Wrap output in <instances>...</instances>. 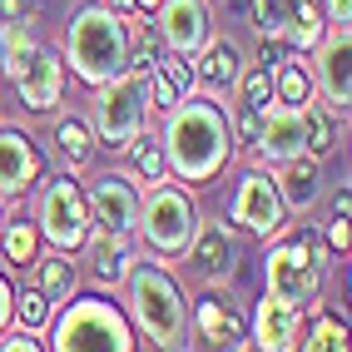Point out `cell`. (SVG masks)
<instances>
[{
	"label": "cell",
	"mask_w": 352,
	"mask_h": 352,
	"mask_svg": "<svg viewBox=\"0 0 352 352\" xmlns=\"http://www.w3.org/2000/svg\"><path fill=\"white\" fill-rule=\"evenodd\" d=\"M159 144L169 179L189 184V189H208L228 164H233V124L228 104L219 95H184L179 104L164 109L159 120Z\"/></svg>",
	"instance_id": "cell-1"
},
{
	"label": "cell",
	"mask_w": 352,
	"mask_h": 352,
	"mask_svg": "<svg viewBox=\"0 0 352 352\" xmlns=\"http://www.w3.org/2000/svg\"><path fill=\"white\" fill-rule=\"evenodd\" d=\"M124 293V318L134 327V338H144L149 347H189V293L174 278V268L164 258H144L129 268L120 283Z\"/></svg>",
	"instance_id": "cell-2"
},
{
	"label": "cell",
	"mask_w": 352,
	"mask_h": 352,
	"mask_svg": "<svg viewBox=\"0 0 352 352\" xmlns=\"http://www.w3.org/2000/svg\"><path fill=\"white\" fill-rule=\"evenodd\" d=\"M65 65L80 85H104L129 65V30L124 15H114L104 0H85L65 25Z\"/></svg>",
	"instance_id": "cell-3"
},
{
	"label": "cell",
	"mask_w": 352,
	"mask_h": 352,
	"mask_svg": "<svg viewBox=\"0 0 352 352\" xmlns=\"http://www.w3.org/2000/svg\"><path fill=\"white\" fill-rule=\"evenodd\" d=\"M45 338H50L45 347L55 352H134L139 347L124 308L104 298H65L60 313H50Z\"/></svg>",
	"instance_id": "cell-4"
},
{
	"label": "cell",
	"mask_w": 352,
	"mask_h": 352,
	"mask_svg": "<svg viewBox=\"0 0 352 352\" xmlns=\"http://www.w3.org/2000/svg\"><path fill=\"white\" fill-rule=\"evenodd\" d=\"M199 199L189 184L179 179H164L154 184V189H139V223L134 233L144 239L149 258H164V263H174V258H184V248L194 243L199 233Z\"/></svg>",
	"instance_id": "cell-5"
},
{
	"label": "cell",
	"mask_w": 352,
	"mask_h": 352,
	"mask_svg": "<svg viewBox=\"0 0 352 352\" xmlns=\"http://www.w3.org/2000/svg\"><path fill=\"white\" fill-rule=\"evenodd\" d=\"M327 268H333V253L322 248V239H313V233H278V239H268V253H263V293L308 308L322 293Z\"/></svg>",
	"instance_id": "cell-6"
},
{
	"label": "cell",
	"mask_w": 352,
	"mask_h": 352,
	"mask_svg": "<svg viewBox=\"0 0 352 352\" xmlns=\"http://www.w3.org/2000/svg\"><path fill=\"white\" fill-rule=\"evenodd\" d=\"M149 75L144 69H120L114 80L95 85L89 95V129H95V144L104 154H120L129 139L149 124Z\"/></svg>",
	"instance_id": "cell-7"
},
{
	"label": "cell",
	"mask_w": 352,
	"mask_h": 352,
	"mask_svg": "<svg viewBox=\"0 0 352 352\" xmlns=\"http://www.w3.org/2000/svg\"><path fill=\"white\" fill-rule=\"evenodd\" d=\"M89 204H85V184L75 174H55V179H45L35 184V228H40V239L60 248V253H80L85 243V233H89Z\"/></svg>",
	"instance_id": "cell-8"
},
{
	"label": "cell",
	"mask_w": 352,
	"mask_h": 352,
	"mask_svg": "<svg viewBox=\"0 0 352 352\" xmlns=\"http://www.w3.org/2000/svg\"><path fill=\"white\" fill-rule=\"evenodd\" d=\"M293 214L283 208V199H278V184H273V169H263V164H248V169L239 174V184H233V199H228V223L253 233V239H278V233H288Z\"/></svg>",
	"instance_id": "cell-9"
},
{
	"label": "cell",
	"mask_w": 352,
	"mask_h": 352,
	"mask_svg": "<svg viewBox=\"0 0 352 352\" xmlns=\"http://www.w3.org/2000/svg\"><path fill=\"white\" fill-rule=\"evenodd\" d=\"M184 263L199 278L204 288H228L233 273L243 263V248H239V228L223 223V219H199L194 243L184 248Z\"/></svg>",
	"instance_id": "cell-10"
},
{
	"label": "cell",
	"mask_w": 352,
	"mask_h": 352,
	"mask_svg": "<svg viewBox=\"0 0 352 352\" xmlns=\"http://www.w3.org/2000/svg\"><path fill=\"white\" fill-rule=\"evenodd\" d=\"M313 89L327 109L347 120V109H352V25H327V35L313 45Z\"/></svg>",
	"instance_id": "cell-11"
},
{
	"label": "cell",
	"mask_w": 352,
	"mask_h": 352,
	"mask_svg": "<svg viewBox=\"0 0 352 352\" xmlns=\"http://www.w3.org/2000/svg\"><path fill=\"white\" fill-rule=\"evenodd\" d=\"M80 253H85L89 278H95L100 288H120L124 278H129V268L139 263V233H120V228L89 223Z\"/></svg>",
	"instance_id": "cell-12"
},
{
	"label": "cell",
	"mask_w": 352,
	"mask_h": 352,
	"mask_svg": "<svg viewBox=\"0 0 352 352\" xmlns=\"http://www.w3.org/2000/svg\"><path fill=\"white\" fill-rule=\"evenodd\" d=\"M189 347H248V322L219 288L208 298H189Z\"/></svg>",
	"instance_id": "cell-13"
},
{
	"label": "cell",
	"mask_w": 352,
	"mask_h": 352,
	"mask_svg": "<svg viewBox=\"0 0 352 352\" xmlns=\"http://www.w3.org/2000/svg\"><path fill=\"white\" fill-rule=\"evenodd\" d=\"M10 85H15V100L30 114H55L65 104V55L50 50V45H40L30 55V65L20 69Z\"/></svg>",
	"instance_id": "cell-14"
},
{
	"label": "cell",
	"mask_w": 352,
	"mask_h": 352,
	"mask_svg": "<svg viewBox=\"0 0 352 352\" xmlns=\"http://www.w3.org/2000/svg\"><path fill=\"white\" fill-rule=\"evenodd\" d=\"M293 154H302V104L273 100V104H263V124H258V139H253L248 159L273 169V164H283Z\"/></svg>",
	"instance_id": "cell-15"
},
{
	"label": "cell",
	"mask_w": 352,
	"mask_h": 352,
	"mask_svg": "<svg viewBox=\"0 0 352 352\" xmlns=\"http://www.w3.org/2000/svg\"><path fill=\"white\" fill-rule=\"evenodd\" d=\"M154 25H159V35H164L169 50L199 55L204 40L214 35V10H208V0H159Z\"/></svg>",
	"instance_id": "cell-16"
},
{
	"label": "cell",
	"mask_w": 352,
	"mask_h": 352,
	"mask_svg": "<svg viewBox=\"0 0 352 352\" xmlns=\"http://www.w3.org/2000/svg\"><path fill=\"white\" fill-rule=\"evenodd\" d=\"M45 179V159L35 139L15 124H0V199H20Z\"/></svg>",
	"instance_id": "cell-17"
},
{
	"label": "cell",
	"mask_w": 352,
	"mask_h": 352,
	"mask_svg": "<svg viewBox=\"0 0 352 352\" xmlns=\"http://www.w3.org/2000/svg\"><path fill=\"white\" fill-rule=\"evenodd\" d=\"M85 204H89V219L104 223V228H120V233H134L139 223V189L124 179V174H100L85 184Z\"/></svg>",
	"instance_id": "cell-18"
},
{
	"label": "cell",
	"mask_w": 352,
	"mask_h": 352,
	"mask_svg": "<svg viewBox=\"0 0 352 352\" xmlns=\"http://www.w3.org/2000/svg\"><path fill=\"white\" fill-rule=\"evenodd\" d=\"M298 327H302V308L298 302H283L263 293L253 308V322H248V347H263V352H288L298 347Z\"/></svg>",
	"instance_id": "cell-19"
},
{
	"label": "cell",
	"mask_w": 352,
	"mask_h": 352,
	"mask_svg": "<svg viewBox=\"0 0 352 352\" xmlns=\"http://www.w3.org/2000/svg\"><path fill=\"white\" fill-rule=\"evenodd\" d=\"M273 184H278V199H283L288 214H313L322 204V159L313 154H293L283 164H273Z\"/></svg>",
	"instance_id": "cell-20"
},
{
	"label": "cell",
	"mask_w": 352,
	"mask_h": 352,
	"mask_svg": "<svg viewBox=\"0 0 352 352\" xmlns=\"http://www.w3.org/2000/svg\"><path fill=\"white\" fill-rule=\"evenodd\" d=\"M243 45L233 40V35H208L204 40V50L194 55V75H199V89L204 95H228L233 85H239L243 75Z\"/></svg>",
	"instance_id": "cell-21"
},
{
	"label": "cell",
	"mask_w": 352,
	"mask_h": 352,
	"mask_svg": "<svg viewBox=\"0 0 352 352\" xmlns=\"http://www.w3.org/2000/svg\"><path fill=\"white\" fill-rule=\"evenodd\" d=\"M199 89V75H194V55H179V50H164L149 69V104L154 109H169L179 104L184 95Z\"/></svg>",
	"instance_id": "cell-22"
},
{
	"label": "cell",
	"mask_w": 352,
	"mask_h": 352,
	"mask_svg": "<svg viewBox=\"0 0 352 352\" xmlns=\"http://www.w3.org/2000/svg\"><path fill=\"white\" fill-rule=\"evenodd\" d=\"M120 154H124V169H120V174L134 184V189H154V184L169 179V164H164V144H159V129H149V124H144V129H139Z\"/></svg>",
	"instance_id": "cell-23"
},
{
	"label": "cell",
	"mask_w": 352,
	"mask_h": 352,
	"mask_svg": "<svg viewBox=\"0 0 352 352\" xmlns=\"http://www.w3.org/2000/svg\"><path fill=\"white\" fill-rule=\"evenodd\" d=\"M50 144H55V154H60V164L69 174H85L89 164L100 159L95 129H89V120H80V114H60V120L50 124Z\"/></svg>",
	"instance_id": "cell-24"
},
{
	"label": "cell",
	"mask_w": 352,
	"mask_h": 352,
	"mask_svg": "<svg viewBox=\"0 0 352 352\" xmlns=\"http://www.w3.org/2000/svg\"><path fill=\"white\" fill-rule=\"evenodd\" d=\"M342 134H347V120L342 114H333L322 100H308L302 104V154L313 159H327L342 149Z\"/></svg>",
	"instance_id": "cell-25"
},
{
	"label": "cell",
	"mask_w": 352,
	"mask_h": 352,
	"mask_svg": "<svg viewBox=\"0 0 352 352\" xmlns=\"http://www.w3.org/2000/svg\"><path fill=\"white\" fill-rule=\"evenodd\" d=\"M327 35L322 0H283V45L298 55H313V45Z\"/></svg>",
	"instance_id": "cell-26"
},
{
	"label": "cell",
	"mask_w": 352,
	"mask_h": 352,
	"mask_svg": "<svg viewBox=\"0 0 352 352\" xmlns=\"http://www.w3.org/2000/svg\"><path fill=\"white\" fill-rule=\"evenodd\" d=\"M30 283L45 293V298H50L55 302V308H60V302L65 298H75V283H80V268H75V258H69V253H60V248H50V253H35L30 258Z\"/></svg>",
	"instance_id": "cell-27"
},
{
	"label": "cell",
	"mask_w": 352,
	"mask_h": 352,
	"mask_svg": "<svg viewBox=\"0 0 352 352\" xmlns=\"http://www.w3.org/2000/svg\"><path fill=\"white\" fill-rule=\"evenodd\" d=\"M40 50V35H35V20H0V75L15 80L20 69L30 65V55Z\"/></svg>",
	"instance_id": "cell-28"
},
{
	"label": "cell",
	"mask_w": 352,
	"mask_h": 352,
	"mask_svg": "<svg viewBox=\"0 0 352 352\" xmlns=\"http://www.w3.org/2000/svg\"><path fill=\"white\" fill-rule=\"evenodd\" d=\"M273 100H283V104H308V100H318V89H313V65L302 60L298 50H288L283 60L273 65Z\"/></svg>",
	"instance_id": "cell-29"
},
{
	"label": "cell",
	"mask_w": 352,
	"mask_h": 352,
	"mask_svg": "<svg viewBox=\"0 0 352 352\" xmlns=\"http://www.w3.org/2000/svg\"><path fill=\"white\" fill-rule=\"evenodd\" d=\"M302 352H342L347 347V318H333L322 302H308V327H298Z\"/></svg>",
	"instance_id": "cell-30"
},
{
	"label": "cell",
	"mask_w": 352,
	"mask_h": 352,
	"mask_svg": "<svg viewBox=\"0 0 352 352\" xmlns=\"http://www.w3.org/2000/svg\"><path fill=\"white\" fill-rule=\"evenodd\" d=\"M40 253V228L35 219H0V258L10 268H30V258Z\"/></svg>",
	"instance_id": "cell-31"
},
{
	"label": "cell",
	"mask_w": 352,
	"mask_h": 352,
	"mask_svg": "<svg viewBox=\"0 0 352 352\" xmlns=\"http://www.w3.org/2000/svg\"><path fill=\"white\" fill-rule=\"evenodd\" d=\"M50 313H55V302L45 298L35 283H25V293H15L10 322H15V327H25V333H40V338H45V327H50Z\"/></svg>",
	"instance_id": "cell-32"
},
{
	"label": "cell",
	"mask_w": 352,
	"mask_h": 352,
	"mask_svg": "<svg viewBox=\"0 0 352 352\" xmlns=\"http://www.w3.org/2000/svg\"><path fill=\"white\" fill-rule=\"evenodd\" d=\"M233 95H239V104H248V109L273 104V69H268V65H243V75H239V85H233Z\"/></svg>",
	"instance_id": "cell-33"
},
{
	"label": "cell",
	"mask_w": 352,
	"mask_h": 352,
	"mask_svg": "<svg viewBox=\"0 0 352 352\" xmlns=\"http://www.w3.org/2000/svg\"><path fill=\"white\" fill-rule=\"evenodd\" d=\"M228 124H233V149H253V139H258V124H263V109H248V104H239L233 100L228 104Z\"/></svg>",
	"instance_id": "cell-34"
},
{
	"label": "cell",
	"mask_w": 352,
	"mask_h": 352,
	"mask_svg": "<svg viewBox=\"0 0 352 352\" xmlns=\"http://www.w3.org/2000/svg\"><path fill=\"white\" fill-rule=\"evenodd\" d=\"M347 243H352V233H347V219L342 214H333L322 223V248L333 253V258H347Z\"/></svg>",
	"instance_id": "cell-35"
},
{
	"label": "cell",
	"mask_w": 352,
	"mask_h": 352,
	"mask_svg": "<svg viewBox=\"0 0 352 352\" xmlns=\"http://www.w3.org/2000/svg\"><path fill=\"white\" fill-rule=\"evenodd\" d=\"M327 25H352V0H322Z\"/></svg>",
	"instance_id": "cell-36"
},
{
	"label": "cell",
	"mask_w": 352,
	"mask_h": 352,
	"mask_svg": "<svg viewBox=\"0 0 352 352\" xmlns=\"http://www.w3.org/2000/svg\"><path fill=\"white\" fill-rule=\"evenodd\" d=\"M10 308H15V288H10V278L0 273V327H10Z\"/></svg>",
	"instance_id": "cell-37"
},
{
	"label": "cell",
	"mask_w": 352,
	"mask_h": 352,
	"mask_svg": "<svg viewBox=\"0 0 352 352\" xmlns=\"http://www.w3.org/2000/svg\"><path fill=\"white\" fill-rule=\"evenodd\" d=\"M25 6H30V0H0V20H25L30 15Z\"/></svg>",
	"instance_id": "cell-38"
},
{
	"label": "cell",
	"mask_w": 352,
	"mask_h": 352,
	"mask_svg": "<svg viewBox=\"0 0 352 352\" xmlns=\"http://www.w3.org/2000/svg\"><path fill=\"white\" fill-rule=\"evenodd\" d=\"M347 208H352V189H347V184H342V189L333 194V214H342V219H347Z\"/></svg>",
	"instance_id": "cell-39"
},
{
	"label": "cell",
	"mask_w": 352,
	"mask_h": 352,
	"mask_svg": "<svg viewBox=\"0 0 352 352\" xmlns=\"http://www.w3.org/2000/svg\"><path fill=\"white\" fill-rule=\"evenodd\" d=\"M104 6H109V10H114V15H124V20H129V15H134V10H139V6H134V0H104Z\"/></svg>",
	"instance_id": "cell-40"
},
{
	"label": "cell",
	"mask_w": 352,
	"mask_h": 352,
	"mask_svg": "<svg viewBox=\"0 0 352 352\" xmlns=\"http://www.w3.org/2000/svg\"><path fill=\"white\" fill-rule=\"evenodd\" d=\"M134 6L144 10V15H154V10H159V0H134Z\"/></svg>",
	"instance_id": "cell-41"
},
{
	"label": "cell",
	"mask_w": 352,
	"mask_h": 352,
	"mask_svg": "<svg viewBox=\"0 0 352 352\" xmlns=\"http://www.w3.org/2000/svg\"><path fill=\"white\" fill-rule=\"evenodd\" d=\"M0 219H6V208H0Z\"/></svg>",
	"instance_id": "cell-42"
}]
</instances>
